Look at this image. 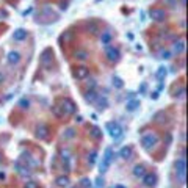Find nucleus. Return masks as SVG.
Returning <instances> with one entry per match:
<instances>
[{"label": "nucleus", "instance_id": "44", "mask_svg": "<svg viewBox=\"0 0 188 188\" xmlns=\"http://www.w3.org/2000/svg\"><path fill=\"white\" fill-rule=\"evenodd\" d=\"M0 162H2V154H0Z\"/></svg>", "mask_w": 188, "mask_h": 188}, {"label": "nucleus", "instance_id": "36", "mask_svg": "<svg viewBox=\"0 0 188 188\" xmlns=\"http://www.w3.org/2000/svg\"><path fill=\"white\" fill-rule=\"evenodd\" d=\"M165 3H166L168 6H171V8H177V0H165Z\"/></svg>", "mask_w": 188, "mask_h": 188}, {"label": "nucleus", "instance_id": "27", "mask_svg": "<svg viewBox=\"0 0 188 188\" xmlns=\"http://www.w3.org/2000/svg\"><path fill=\"white\" fill-rule=\"evenodd\" d=\"M52 111H53V114H55L56 118H63L64 116L63 111H61V108H60V105H53L52 107Z\"/></svg>", "mask_w": 188, "mask_h": 188}, {"label": "nucleus", "instance_id": "9", "mask_svg": "<svg viewBox=\"0 0 188 188\" xmlns=\"http://www.w3.org/2000/svg\"><path fill=\"white\" fill-rule=\"evenodd\" d=\"M36 136L39 138V140H45V138L49 136V127L45 124H39L36 127Z\"/></svg>", "mask_w": 188, "mask_h": 188}, {"label": "nucleus", "instance_id": "25", "mask_svg": "<svg viewBox=\"0 0 188 188\" xmlns=\"http://www.w3.org/2000/svg\"><path fill=\"white\" fill-rule=\"evenodd\" d=\"M88 56H90V55H88L86 50H77V52H75V58H77V60H86Z\"/></svg>", "mask_w": 188, "mask_h": 188}, {"label": "nucleus", "instance_id": "24", "mask_svg": "<svg viewBox=\"0 0 188 188\" xmlns=\"http://www.w3.org/2000/svg\"><path fill=\"white\" fill-rule=\"evenodd\" d=\"M101 136H102V130L99 127H93V129H91V138H93V140H99Z\"/></svg>", "mask_w": 188, "mask_h": 188}, {"label": "nucleus", "instance_id": "14", "mask_svg": "<svg viewBox=\"0 0 188 188\" xmlns=\"http://www.w3.org/2000/svg\"><path fill=\"white\" fill-rule=\"evenodd\" d=\"M96 105H97V108L99 110H103V108H107V107H108V99L105 97V96H97V99H96Z\"/></svg>", "mask_w": 188, "mask_h": 188}, {"label": "nucleus", "instance_id": "12", "mask_svg": "<svg viewBox=\"0 0 188 188\" xmlns=\"http://www.w3.org/2000/svg\"><path fill=\"white\" fill-rule=\"evenodd\" d=\"M132 174L135 176L136 179H141V177H143V176L146 174V168H144V165H136V166L132 169Z\"/></svg>", "mask_w": 188, "mask_h": 188}, {"label": "nucleus", "instance_id": "1", "mask_svg": "<svg viewBox=\"0 0 188 188\" xmlns=\"http://www.w3.org/2000/svg\"><path fill=\"white\" fill-rule=\"evenodd\" d=\"M174 168H176V176H177V180H179L180 183H185V176H187V160H185V157H180V158H177Z\"/></svg>", "mask_w": 188, "mask_h": 188}, {"label": "nucleus", "instance_id": "21", "mask_svg": "<svg viewBox=\"0 0 188 188\" xmlns=\"http://www.w3.org/2000/svg\"><path fill=\"white\" fill-rule=\"evenodd\" d=\"M60 155H61V160L64 163H69V160H71V151L69 149H61Z\"/></svg>", "mask_w": 188, "mask_h": 188}, {"label": "nucleus", "instance_id": "35", "mask_svg": "<svg viewBox=\"0 0 188 188\" xmlns=\"http://www.w3.org/2000/svg\"><path fill=\"white\" fill-rule=\"evenodd\" d=\"M39 185H38L36 180H28V182L25 183V188H38Z\"/></svg>", "mask_w": 188, "mask_h": 188}, {"label": "nucleus", "instance_id": "29", "mask_svg": "<svg viewBox=\"0 0 188 188\" xmlns=\"http://www.w3.org/2000/svg\"><path fill=\"white\" fill-rule=\"evenodd\" d=\"M63 136L66 138V140H69V138H74L75 136V130L74 129H66V130H64V133H63Z\"/></svg>", "mask_w": 188, "mask_h": 188}, {"label": "nucleus", "instance_id": "7", "mask_svg": "<svg viewBox=\"0 0 188 188\" xmlns=\"http://www.w3.org/2000/svg\"><path fill=\"white\" fill-rule=\"evenodd\" d=\"M149 16H151V19L155 21V22H163L165 19H166V13L160 8H154V10L149 11Z\"/></svg>", "mask_w": 188, "mask_h": 188}, {"label": "nucleus", "instance_id": "26", "mask_svg": "<svg viewBox=\"0 0 188 188\" xmlns=\"http://www.w3.org/2000/svg\"><path fill=\"white\" fill-rule=\"evenodd\" d=\"M113 86L118 88V90H121V88L124 86V82H122V79H119V77H113Z\"/></svg>", "mask_w": 188, "mask_h": 188}, {"label": "nucleus", "instance_id": "33", "mask_svg": "<svg viewBox=\"0 0 188 188\" xmlns=\"http://www.w3.org/2000/svg\"><path fill=\"white\" fill-rule=\"evenodd\" d=\"M80 187L82 188H91V180L90 179H82L80 180Z\"/></svg>", "mask_w": 188, "mask_h": 188}, {"label": "nucleus", "instance_id": "2", "mask_svg": "<svg viewBox=\"0 0 188 188\" xmlns=\"http://www.w3.org/2000/svg\"><path fill=\"white\" fill-rule=\"evenodd\" d=\"M158 141H160V136L157 135L155 132H151V133H146V135L141 138V146L149 151V149H152L155 144H158Z\"/></svg>", "mask_w": 188, "mask_h": 188}, {"label": "nucleus", "instance_id": "11", "mask_svg": "<svg viewBox=\"0 0 188 188\" xmlns=\"http://www.w3.org/2000/svg\"><path fill=\"white\" fill-rule=\"evenodd\" d=\"M41 64L45 67H49L52 64V55H50V50H44L43 56H41Z\"/></svg>", "mask_w": 188, "mask_h": 188}, {"label": "nucleus", "instance_id": "41", "mask_svg": "<svg viewBox=\"0 0 188 188\" xmlns=\"http://www.w3.org/2000/svg\"><path fill=\"white\" fill-rule=\"evenodd\" d=\"M3 80H5V75H3V74H2V72H0V83H2V82H3Z\"/></svg>", "mask_w": 188, "mask_h": 188}, {"label": "nucleus", "instance_id": "38", "mask_svg": "<svg viewBox=\"0 0 188 188\" xmlns=\"http://www.w3.org/2000/svg\"><path fill=\"white\" fill-rule=\"evenodd\" d=\"M96 185H97V187H101V185H103V180H102L101 177H99L97 180H96Z\"/></svg>", "mask_w": 188, "mask_h": 188}, {"label": "nucleus", "instance_id": "30", "mask_svg": "<svg viewBox=\"0 0 188 188\" xmlns=\"http://www.w3.org/2000/svg\"><path fill=\"white\" fill-rule=\"evenodd\" d=\"M19 107H21L22 110H28L30 108V101L28 99H22V101L19 102Z\"/></svg>", "mask_w": 188, "mask_h": 188}, {"label": "nucleus", "instance_id": "28", "mask_svg": "<svg viewBox=\"0 0 188 188\" xmlns=\"http://www.w3.org/2000/svg\"><path fill=\"white\" fill-rule=\"evenodd\" d=\"M96 158H97V152H96V151H91L90 155H88V163H90V165H94V163H96Z\"/></svg>", "mask_w": 188, "mask_h": 188}, {"label": "nucleus", "instance_id": "39", "mask_svg": "<svg viewBox=\"0 0 188 188\" xmlns=\"http://www.w3.org/2000/svg\"><path fill=\"white\" fill-rule=\"evenodd\" d=\"M146 88H147V86H146L144 83H143V85H141V88H140V93H144V91H146Z\"/></svg>", "mask_w": 188, "mask_h": 188}, {"label": "nucleus", "instance_id": "32", "mask_svg": "<svg viewBox=\"0 0 188 188\" xmlns=\"http://www.w3.org/2000/svg\"><path fill=\"white\" fill-rule=\"evenodd\" d=\"M183 96H185V86H180L179 91H176V93H174V97L180 99V97H183Z\"/></svg>", "mask_w": 188, "mask_h": 188}, {"label": "nucleus", "instance_id": "6", "mask_svg": "<svg viewBox=\"0 0 188 188\" xmlns=\"http://www.w3.org/2000/svg\"><path fill=\"white\" fill-rule=\"evenodd\" d=\"M105 55H107V60L111 61V63H116V61H119V58H121V53L116 47H107Z\"/></svg>", "mask_w": 188, "mask_h": 188}, {"label": "nucleus", "instance_id": "19", "mask_svg": "<svg viewBox=\"0 0 188 188\" xmlns=\"http://www.w3.org/2000/svg\"><path fill=\"white\" fill-rule=\"evenodd\" d=\"M103 162L105 163H108V165H111V162H113V151H111L110 147H107L105 149V155H103Z\"/></svg>", "mask_w": 188, "mask_h": 188}, {"label": "nucleus", "instance_id": "34", "mask_svg": "<svg viewBox=\"0 0 188 188\" xmlns=\"http://www.w3.org/2000/svg\"><path fill=\"white\" fill-rule=\"evenodd\" d=\"M160 58L169 60V58H171V52H169V50H162V52H160Z\"/></svg>", "mask_w": 188, "mask_h": 188}, {"label": "nucleus", "instance_id": "3", "mask_svg": "<svg viewBox=\"0 0 188 188\" xmlns=\"http://www.w3.org/2000/svg\"><path fill=\"white\" fill-rule=\"evenodd\" d=\"M105 129L108 130L110 136L113 138V140H119V138L122 136V127H121L119 124H118V122H114V121H111V122H107Z\"/></svg>", "mask_w": 188, "mask_h": 188}, {"label": "nucleus", "instance_id": "13", "mask_svg": "<svg viewBox=\"0 0 188 188\" xmlns=\"http://www.w3.org/2000/svg\"><path fill=\"white\" fill-rule=\"evenodd\" d=\"M132 154H133V149L130 147V146H124V147H122L121 151H119V155H121L124 160L132 158Z\"/></svg>", "mask_w": 188, "mask_h": 188}, {"label": "nucleus", "instance_id": "10", "mask_svg": "<svg viewBox=\"0 0 188 188\" xmlns=\"http://www.w3.org/2000/svg\"><path fill=\"white\" fill-rule=\"evenodd\" d=\"M6 60H8L10 64H17L19 61H21V53L16 52V50H11L8 53V56H6Z\"/></svg>", "mask_w": 188, "mask_h": 188}, {"label": "nucleus", "instance_id": "45", "mask_svg": "<svg viewBox=\"0 0 188 188\" xmlns=\"http://www.w3.org/2000/svg\"><path fill=\"white\" fill-rule=\"evenodd\" d=\"M72 188H77V187H72Z\"/></svg>", "mask_w": 188, "mask_h": 188}, {"label": "nucleus", "instance_id": "18", "mask_svg": "<svg viewBox=\"0 0 188 188\" xmlns=\"http://www.w3.org/2000/svg\"><path fill=\"white\" fill-rule=\"evenodd\" d=\"M183 50H185V41H176L174 43V52L176 53H182Z\"/></svg>", "mask_w": 188, "mask_h": 188}, {"label": "nucleus", "instance_id": "31", "mask_svg": "<svg viewBox=\"0 0 188 188\" xmlns=\"http://www.w3.org/2000/svg\"><path fill=\"white\" fill-rule=\"evenodd\" d=\"M108 168H110V165H108V163H105V162L102 160L101 165H99V171H101L102 174H103V172H107V171H108Z\"/></svg>", "mask_w": 188, "mask_h": 188}, {"label": "nucleus", "instance_id": "8", "mask_svg": "<svg viewBox=\"0 0 188 188\" xmlns=\"http://www.w3.org/2000/svg\"><path fill=\"white\" fill-rule=\"evenodd\" d=\"M88 75H90V69L85 67V66L77 67L74 71V77L77 79V80H85V79H88Z\"/></svg>", "mask_w": 188, "mask_h": 188}, {"label": "nucleus", "instance_id": "22", "mask_svg": "<svg viewBox=\"0 0 188 188\" xmlns=\"http://www.w3.org/2000/svg\"><path fill=\"white\" fill-rule=\"evenodd\" d=\"M166 74H168V71H166V67H165V66H160L158 69H157V79H158V80H163L165 77H166Z\"/></svg>", "mask_w": 188, "mask_h": 188}, {"label": "nucleus", "instance_id": "23", "mask_svg": "<svg viewBox=\"0 0 188 188\" xmlns=\"http://www.w3.org/2000/svg\"><path fill=\"white\" fill-rule=\"evenodd\" d=\"M110 41H111V33H110V32H103L102 36H101V43H102L103 45H107Z\"/></svg>", "mask_w": 188, "mask_h": 188}, {"label": "nucleus", "instance_id": "5", "mask_svg": "<svg viewBox=\"0 0 188 188\" xmlns=\"http://www.w3.org/2000/svg\"><path fill=\"white\" fill-rule=\"evenodd\" d=\"M143 185L146 187V188H154L155 185H157V174H154V172H146V174L143 176Z\"/></svg>", "mask_w": 188, "mask_h": 188}, {"label": "nucleus", "instance_id": "43", "mask_svg": "<svg viewBox=\"0 0 188 188\" xmlns=\"http://www.w3.org/2000/svg\"><path fill=\"white\" fill-rule=\"evenodd\" d=\"M116 188H124V187H121V185H118V187H116Z\"/></svg>", "mask_w": 188, "mask_h": 188}, {"label": "nucleus", "instance_id": "40", "mask_svg": "<svg viewBox=\"0 0 188 188\" xmlns=\"http://www.w3.org/2000/svg\"><path fill=\"white\" fill-rule=\"evenodd\" d=\"M151 97L154 99V101H155V99H158V93H152V94H151Z\"/></svg>", "mask_w": 188, "mask_h": 188}, {"label": "nucleus", "instance_id": "20", "mask_svg": "<svg viewBox=\"0 0 188 188\" xmlns=\"http://www.w3.org/2000/svg\"><path fill=\"white\" fill-rule=\"evenodd\" d=\"M138 107H140V101H136V99H132L127 102V111H135Z\"/></svg>", "mask_w": 188, "mask_h": 188}, {"label": "nucleus", "instance_id": "17", "mask_svg": "<svg viewBox=\"0 0 188 188\" xmlns=\"http://www.w3.org/2000/svg\"><path fill=\"white\" fill-rule=\"evenodd\" d=\"M55 183H56V187L64 188V187L69 185V177H67V176H60V177H56Z\"/></svg>", "mask_w": 188, "mask_h": 188}, {"label": "nucleus", "instance_id": "37", "mask_svg": "<svg viewBox=\"0 0 188 188\" xmlns=\"http://www.w3.org/2000/svg\"><path fill=\"white\" fill-rule=\"evenodd\" d=\"M86 86H88V90H94V88H96V80L94 79H90L86 82Z\"/></svg>", "mask_w": 188, "mask_h": 188}, {"label": "nucleus", "instance_id": "16", "mask_svg": "<svg viewBox=\"0 0 188 188\" xmlns=\"http://www.w3.org/2000/svg\"><path fill=\"white\" fill-rule=\"evenodd\" d=\"M97 93H96L94 90H88L86 91V94H85V101L88 102V103H94L96 102V99H97Z\"/></svg>", "mask_w": 188, "mask_h": 188}, {"label": "nucleus", "instance_id": "4", "mask_svg": "<svg viewBox=\"0 0 188 188\" xmlns=\"http://www.w3.org/2000/svg\"><path fill=\"white\" fill-rule=\"evenodd\" d=\"M60 108L63 111V114H72V113H75L77 107H75V103L72 102L71 99L64 97V99H61V102H60Z\"/></svg>", "mask_w": 188, "mask_h": 188}, {"label": "nucleus", "instance_id": "15", "mask_svg": "<svg viewBox=\"0 0 188 188\" xmlns=\"http://www.w3.org/2000/svg\"><path fill=\"white\" fill-rule=\"evenodd\" d=\"M13 38H14V41H24L25 38H27V30H24V28H17V30H14Z\"/></svg>", "mask_w": 188, "mask_h": 188}, {"label": "nucleus", "instance_id": "42", "mask_svg": "<svg viewBox=\"0 0 188 188\" xmlns=\"http://www.w3.org/2000/svg\"><path fill=\"white\" fill-rule=\"evenodd\" d=\"M75 121H77V122H82L83 118H82V116H77V118H75Z\"/></svg>", "mask_w": 188, "mask_h": 188}]
</instances>
